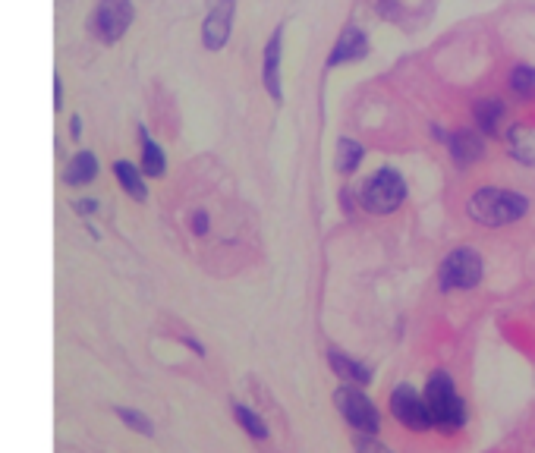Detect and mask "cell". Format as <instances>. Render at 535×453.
I'll return each mask as SVG.
<instances>
[{
  "instance_id": "cell-1",
  "label": "cell",
  "mask_w": 535,
  "mask_h": 453,
  "mask_svg": "<svg viewBox=\"0 0 535 453\" xmlns=\"http://www.w3.org/2000/svg\"><path fill=\"white\" fill-rule=\"evenodd\" d=\"M469 218L482 227H507V224H517L523 214L529 211V199L517 189H498V186H485L476 189L473 196L466 202Z\"/></svg>"
},
{
  "instance_id": "cell-2",
  "label": "cell",
  "mask_w": 535,
  "mask_h": 453,
  "mask_svg": "<svg viewBox=\"0 0 535 453\" xmlns=\"http://www.w3.org/2000/svg\"><path fill=\"white\" fill-rule=\"evenodd\" d=\"M425 406H428V419H432V428L441 431V435H457L466 422V409H463V397L457 394V384L447 372H435L425 381Z\"/></svg>"
},
{
  "instance_id": "cell-3",
  "label": "cell",
  "mask_w": 535,
  "mask_h": 453,
  "mask_svg": "<svg viewBox=\"0 0 535 453\" xmlns=\"http://www.w3.org/2000/svg\"><path fill=\"white\" fill-rule=\"evenodd\" d=\"M359 202L369 214H394L406 202V180L400 177V170L381 167L362 183Z\"/></svg>"
},
{
  "instance_id": "cell-4",
  "label": "cell",
  "mask_w": 535,
  "mask_h": 453,
  "mask_svg": "<svg viewBox=\"0 0 535 453\" xmlns=\"http://www.w3.org/2000/svg\"><path fill=\"white\" fill-rule=\"evenodd\" d=\"M482 277H485V262H482V255L469 246L447 252V258L438 268V284L447 293L451 290H473V287L482 284Z\"/></svg>"
},
{
  "instance_id": "cell-5",
  "label": "cell",
  "mask_w": 535,
  "mask_h": 453,
  "mask_svg": "<svg viewBox=\"0 0 535 453\" xmlns=\"http://www.w3.org/2000/svg\"><path fill=\"white\" fill-rule=\"evenodd\" d=\"M334 403H337V413L344 416L347 425L356 428L359 435H378L381 413L359 384H340L334 391Z\"/></svg>"
},
{
  "instance_id": "cell-6",
  "label": "cell",
  "mask_w": 535,
  "mask_h": 453,
  "mask_svg": "<svg viewBox=\"0 0 535 453\" xmlns=\"http://www.w3.org/2000/svg\"><path fill=\"white\" fill-rule=\"evenodd\" d=\"M391 416L406 428V431H432V419H428V406H425V397L416 391L413 384H397L391 391Z\"/></svg>"
},
{
  "instance_id": "cell-7",
  "label": "cell",
  "mask_w": 535,
  "mask_h": 453,
  "mask_svg": "<svg viewBox=\"0 0 535 453\" xmlns=\"http://www.w3.org/2000/svg\"><path fill=\"white\" fill-rule=\"evenodd\" d=\"M133 23V4L130 0H98L92 13V32L104 45H114Z\"/></svg>"
},
{
  "instance_id": "cell-8",
  "label": "cell",
  "mask_w": 535,
  "mask_h": 453,
  "mask_svg": "<svg viewBox=\"0 0 535 453\" xmlns=\"http://www.w3.org/2000/svg\"><path fill=\"white\" fill-rule=\"evenodd\" d=\"M233 16H237V0H211L208 4V16L202 23V45L208 51H221L230 41Z\"/></svg>"
},
{
  "instance_id": "cell-9",
  "label": "cell",
  "mask_w": 535,
  "mask_h": 453,
  "mask_svg": "<svg viewBox=\"0 0 535 453\" xmlns=\"http://www.w3.org/2000/svg\"><path fill=\"white\" fill-rule=\"evenodd\" d=\"M473 120H476V129L482 136L488 139H504L510 133V126H507V104L501 98H479L473 104Z\"/></svg>"
},
{
  "instance_id": "cell-10",
  "label": "cell",
  "mask_w": 535,
  "mask_h": 453,
  "mask_svg": "<svg viewBox=\"0 0 535 453\" xmlns=\"http://www.w3.org/2000/svg\"><path fill=\"white\" fill-rule=\"evenodd\" d=\"M447 151H451V161L457 167H473L476 161L485 158V136L476 126L457 129V133L447 136Z\"/></svg>"
},
{
  "instance_id": "cell-11",
  "label": "cell",
  "mask_w": 535,
  "mask_h": 453,
  "mask_svg": "<svg viewBox=\"0 0 535 453\" xmlns=\"http://www.w3.org/2000/svg\"><path fill=\"white\" fill-rule=\"evenodd\" d=\"M369 57V38L362 29L347 26L340 32V38L334 41V48L328 54V70L331 67H344V63H356V60H366Z\"/></svg>"
},
{
  "instance_id": "cell-12",
  "label": "cell",
  "mask_w": 535,
  "mask_h": 453,
  "mask_svg": "<svg viewBox=\"0 0 535 453\" xmlns=\"http://www.w3.org/2000/svg\"><path fill=\"white\" fill-rule=\"evenodd\" d=\"M281 51H284V26L281 29H274L271 38H268V45H265V89L268 95L281 104L284 101V85H281Z\"/></svg>"
},
{
  "instance_id": "cell-13",
  "label": "cell",
  "mask_w": 535,
  "mask_h": 453,
  "mask_svg": "<svg viewBox=\"0 0 535 453\" xmlns=\"http://www.w3.org/2000/svg\"><path fill=\"white\" fill-rule=\"evenodd\" d=\"M328 365H331V372L344 381V384H359V387H366L372 381V372L366 369L362 362L344 356L340 350H328Z\"/></svg>"
},
{
  "instance_id": "cell-14",
  "label": "cell",
  "mask_w": 535,
  "mask_h": 453,
  "mask_svg": "<svg viewBox=\"0 0 535 453\" xmlns=\"http://www.w3.org/2000/svg\"><path fill=\"white\" fill-rule=\"evenodd\" d=\"M504 139H507V148H510L513 161H520L526 167L535 164V133L529 126H510V133Z\"/></svg>"
},
{
  "instance_id": "cell-15",
  "label": "cell",
  "mask_w": 535,
  "mask_h": 453,
  "mask_svg": "<svg viewBox=\"0 0 535 453\" xmlns=\"http://www.w3.org/2000/svg\"><path fill=\"white\" fill-rule=\"evenodd\" d=\"M114 174H117V183L123 186V192L136 202H145L148 199V189H145V174L133 164V161H117L114 164Z\"/></svg>"
},
{
  "instance_id": "cell-16",
  "label": "cell",
  "mask_w": 535,
  "mask_h": 453,
  "mask_svg": "<svg viewBox=\"0 0 535 453\" xmlns=\"http://www.w3.org/2000/svg\"><path fill=\"white\" fill-rule=\"evenodd\" d=\"M95 177H98V158L92 155V151H79V155L67 164V174H63V180H67L70 186H85Z\"/></svg>"
},
{
  "instance_id": "cell-17",
  "label": "cell",
  "mask_w": 535,
  "mask_h": 453,
  "mask_svg": "<svg viewBox=\"0 0 535 453\" xmlns=\"http://www.w3.org/2000/svg\"><path fill=\"white\" fill-rule=\"evenodd\" d=\"M142 174L145 177H164V170H167V158H164V151H161V145L145 133L142 129Z\"/></svg>"
},
{
  "instance_id": "cell-18",
  "label": "cell",
  "mask_w": 535,
  "mask_h": 453,
  "mask_svg": "<svg viewBox=\"0 0 535 453\" xmlns=\"http://www.w3.org/2000/svg\"><path fill=\"white\" fill-rule=\"evenodd\" d=\"M362 158H366V148H362V142H356V139H340V142H337V158H334V164H337V170H340L344 177L356 174L359 164H362Z\"/></svg>"
},
{
  "instance_id": "cell-19",
  "label": "cell",
  "mask_w": 535,
  "mask_h": 453,
  "mask_svg": "<svg viewBox=\"0 0 535 453\" xmlns=\"http://www.w3.org/2000/svg\"><path fill=\"white\" fill-rule=\"evenodd\" d=\"M233 419L240 422V428L246 431L249 438H255V441H265L268 438V422L259 413H255V409H249L243 403H233Z\"/></svg>"
},
{
  "instance_id": "cell-20",
  "label": "cell",
  "mask_w": 535,
  "mask_h": 453,
  "mask_svg": "<svg viewBox=\"0 0 535 453\" xmlns=\"http://www.w3.org/2000/svg\"><path fill=\"white\" fill-rule=\"evenodd\" d=\"M510 92L523 101H535V67H529V63L513 67L510 70Z\"/></svg>"
},
{
  "instance_id": "cell-21",
  "label": "cell",
  "mask_w": 535,
  "mask_h": 453,
  "mask_svg": "<svg viewBox=\"0 0 535 453\" xmlns=\"http://www.w3.org/2000/svg\"><path fill=\"white\" fill-rule=\"evenodd\" d=\"M114 413H117V419H123V422L130 425L133 431H139V435H145V438H152V435H155V428H152V422H148V416L136 413V409L114 406Z\"/></svg>"
},
{
  "instance_id": "cell-22",
  "label": "cell",
  "mask_w": 535,
  "mask_h": 453,
  "mask_svg": "<svg viewBox=\"0 0 535 453\" xmlns=\"http://www.w3.org/2000/svg\"><path fill=\"white\" fill-rule=\"evenodd\" d=\"M356 453H391V447L375 441V435H362V438H356Z\"/></svg>"
},
{
  "instance_id": "cell-23",
  "label": "cell",
  "mask_w": 535,
  "mask_h": 453,
  "mask_svg": "<svg viewBox=\"0 0 535 453\" xmlns=\"http://www.w3.org/2000/svg\"><path fill=\"white\" fill-rule=\"evenodd\" d=\"M208 224H211V218H208V214L205 211H196V214H192V233H208Z\"/></svg>"
},
{
  "instance_id": "cell-24",
  "label": "cell",
  "mask_w": 535,
  "mask_h": 453,
  "mask_svg": "<svg viewBox=\"0 0 535 453\" xmlns=\"http://www.w3.org/2000/svg\"><path fill=\"white\" fill-rule=\"evenodd\" d=\"M95 208H98L95 199H79V202H76V211H79V214H89V211H95Z\"/></svg>"
}]
</instances>
